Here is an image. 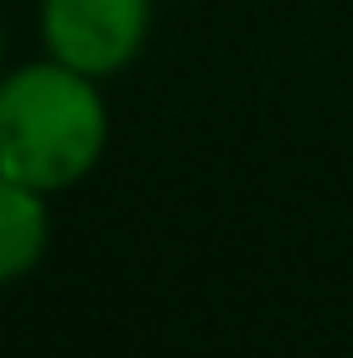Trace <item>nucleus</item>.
I'll return each instance as SVG.
<instances>
[{"label":"nucleus","mask_w":353,"mask_h":358,"mask_svg":"<svg viewBox=\"0 0 353 358\" xmlns=\"http://www.w3.org/2000/svg\"><path fill=\"white\" fill-rule=\"evenodd\" d=\"M104 141L109 109L89 73L47 57L0 78V177L63 192L99 166Z\"/></svg>","instance_id":"nucleus-1"},{"label":"nucleus","mask_w":353,"mask_h":358,"mask_svg":"<svg viewBox=\"0 0 353 358\" xmlns=\"http://www.w3.org/2000/svg\"><path fill=\"white\" fill-rule=\"evenodd\" d=\"M151 31V0H42V42L57 63L109 78L130 68Z\"/></svg>","instance_id":"nucleus-2"},{"label":"nucleus","mask_w":353,"mask_h":358,"mask_svg":"<svg viewBox=\"0 0 353 358\" xmlns=\"http://www.w3.org/2000/svg\"><path fill=\"white\" fill-rule=\"evenodd\" d=\"M47 192L0 177V286L31 275L47 255Z\"/></svg>","instance_id":"nucleus-3"},{"label":"nucleus","mask_w":353,"mask_h":358,"mask_svg":"<svg viewBox=\"0 0 353 358\" xmlns=\"http://www.w3.org/2000/svg\"><path fill=\"white\" fill-rule=\"evenodd\" d=\"M0 57H6V36H0Z\"/></svg>","instance_id":"nucleus-4"}]
</instances>
